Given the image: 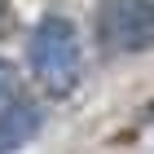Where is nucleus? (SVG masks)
<instances>
[{
    "label": "nucleus",
    "mask_w": 154,
    "mask_h": 154,
    "mask_svg": "<svg viewBox=\"0 0 154 154\" xmlns=\"http://www.w3.org/2000/svg\"><path fill=\"white\" fill-rule=\"evenodd\" d=\"M26 62H31V75L40 79V88L53 97H66L79 84L84 71V53H79V31H75L71 18L62 13H44L26 40Z\"/></svg>",
    "instance_id": "f257e3e1"
},
{
    "label": "nucleus",
    "mask_w": 154,
    "mask_h": 154,
    "mask_svg": "<svg viewBox=\"0 0 154 154\" xmlns=\"http://www.w3.org/2000/svg\"><path fill=\"white\" fill-rule=\"evenodd\" d=\"M97 40L106 53L132 57L154 48V0H101Z\"/></svg>",
    "instance_id": "f03ea898"
},
{
    "label": "nucleus",
    "mask_w": 154,
    "mask_h": 154,
    "mask_svg": "<svg viewBox=\"0 0 154 154\" xmlns=\"http://www.w3.org/2000/svg\"><path fill=\"white\" fill-rule=\"evenodd\" d=\"M44 128V110L35 101H13L0 110V154L22 150L26 141H35V132Z\"/></svg>",
    "instance_id": "7ed1b4c3"
},
{
    "label": "nucleus",
    "mask_w": 154,
    "mask_h": 154,
    "mask_svg": "<svg viewBox=\"0 0 154 154\" xmlns=\"http://www.w3.org/2000/svg\"><path fill=\"white\" fill-rule=\"evenodd\" d=\"M13 84H18V79H13V66L0 57V110L13 106Z\"/></svg>",
    "instance_id": "20e7f679"
},
{
    "label": "nucleus",
    "mask_w": 154,
    "mask_h": 154,
    "mask_svg": "<svg viewBox=\"0 0 154 154\" xmlns=\"http://www.w3.org/2000/svg\"><path fill=\"white\" fill-rule=\"evenodd\" d=\"M0 18H5V0H0Z\"/></svg>",
    "instance_id": "39448f33"
}]
</instances>
